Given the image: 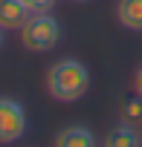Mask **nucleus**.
I'll use <instances>...</instances> for the list:
<instances>
[{
  "instance_id": "9",
  "label": "nucleus",
  "mask_w": 142,
  "mask_h": 147,
  "mask_svg": "<svg viewBox=\"0 0 142 147\" xmlns=\"http://www.w3.org/2000/svg\"><path fill=\"white\" fill-rule=\"evenodd\" d=\"M23 6L35 15V12H49L55 6V0H23Z\"/></svg>"
},
{
  "instance_id": "6",
  "label": "nucleus",
  "mask_w": 142,
  "mask_h": 147,
  "mask_svg": "<svg viewBox=\"0 0 142 147\" xmlns=\"http://www.w3.org/2000/svg\"><path fill=\"white\" fill-rule=\"evenodd\" d=\"M55 144H58V147H93L96 138H93V133H90L87 127L73 124V127H64V130L55 136Z\"/></svg>"
},
{
  "instance_id": "12",
  "label": "nucleus",
  "mask_w": 142,
  "mask_h": 147,
  "mask_svg": "<svg viewBox=\"0 0 142 147\" xmlns=\"http://www.w3.org/2000/svg\"><path fill=\"white\" fill-rule=\"evenodd\" d=\"M73 3H87V0H73Z\"/></svg>"
},
{
  "instance_id": "5",
  "label": "nucleus",
  "mask_w": 142,
  "mask_h": 147,
  "mask_svg": "<svg viewBox=\"0 0 142 147\" xmlns=\"http://www.w3.org/2000/svg\"><path fill=\"white\" fill-rule=\"evenodd\" d=\"M116 18L125 29L142 32V0H119L116 3Z\"/></svg>"
},
{
  "instance_id": "11",
  "label": "nucleus",
  "mask_w": 142,
  "mask_h": 147,
  "mask_svg": "<svg viewBox=\"0 0 142 147\" xmlns=\"http://www.w3.org/2000/svg\"><path fill=\"white\" fill-rule=\"evenodd\" d=\"M3 32H6V29H3V26H0V46H3Z\"/></svg>"
},
{
  "instance_id": "3",
  "label": "nucleus",
  "mask_w": 142,
  "mask_h": 147,
  "mask_svg": "<svg viewBox=\"0 0 142 147\" xmlns=\"http://www.w3.org/2000/svg\"><path fill=\"white\" fill-rule=\"evenodd\" d=\"M29 121H26V110L20 101L0 95V144H15L18 138H23Z\"/></svg>"
},
{
  "instance_id": "8",
  "label": "nucleus",
  "mask_w": 142,
  "mask_h": 147,
  "mask_svg": "<svg viewBox=\"0 0 142 147\" xmlns=\"http://www.w3.org/2000/svg\"><path fill=\"white\" fill-rule=\"evenodd\" d=\"M125 121H128V124L142 121V98H139V95H136L133 101H128V104H125Z\"/></svg>"
},
{
  "instance_id": "4",
  "label": "nucleus",
  "mask_w": 142,
  "mask_h": 147,
  "mask_svg": "<svg viewBox=\"0 0 142 147\" xmlns=\"http://www.w3.org/2000/svg\"><path fill=\"white\" fill-rule=\"evenodd\" d=\"M32 12L23 6V0H0V26H3L6 32H20V26L26 23Z\"/></svg>"
},
{
  "instance_id": "1",
  "label": "nucleus",
  "mask_w": 142,
  "mask_h": 147,
  "mask_svg": "<svg viewBox=\"0 0 142 147\" xmlns=\"http://www.w3.org/2000/svg\"><path fill=\"white\" fill-rule=\"evenodd\" d=\"M90 90V72L81 61L76 58H61L49 66L46 72V92L61 101V104H73L81 101L84 92Z\"/></svg>"
},
{
  "instance_id": "7",
  "label": "nucleus",
  "mask_w": 142,
  "mask_h": 147,
  "mask_svg": "<svg viewBox=\"0 0 142 147\" xmlns=\"http://www.w3.org/2000/svg\"><path fill=\"white\" fill-rule=\"evenodd\" d=\"M104 144L107 147H136L139 144V133L133 130V124H119V127H113L110 133H107V138H104Z\"/></svg>"
},
{
  "instance_id": "2",
  "label": "nucleus",
  "mask_w": 142,
  "mask_h": 147,
  "mask_svg": "<svg viewBox=\"0 0 142 147\" xmlns=\"http://www.w3.org/2000/svg\"><path fill=\"white\" fill-rule=\"evenodd\" d=\"M61 40V23L49 12H35L20 26V43L29 52H49Z\"/></svg>"
},
{
  "instance_id": "10",
  "label": "nucleus",
  "mask_w": 142,
  "mask_h": 147,
  "mask_svg": "<svg viewBox=\"0 0 142 147\" xmlns=\"http://www.w3.org/2000/svg\"><path fill=\"white\" fill-rule=\"evenodd\" d=\"M133 90H136V95L142 98V66L136 69V78H133Z\"/></svg>"
}]
</instances>
